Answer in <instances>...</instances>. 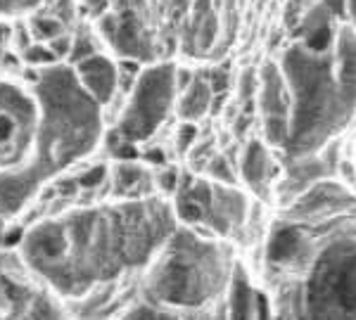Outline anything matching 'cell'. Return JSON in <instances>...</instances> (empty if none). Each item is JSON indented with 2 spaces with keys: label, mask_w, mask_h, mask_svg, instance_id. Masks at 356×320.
<instances>
[{
  "label": "cell",
  "mask_w": 356,
  "mask_h": 320,
  "mask_svg": "<svg viewBox=\"0 0 356 320\" xmlns=\"http://www.w3.org/2000/svg\"><path fill=\"white\" fill-rule=\"evenodd\" d=\"M174 230V211L162 199H119L33 223L19 239V259L48 292L81 301L147 268Z\"/></svg>",
  "instance_id": "1"
},
{
  "label": "cell",
  "mask_w": 356,
  "mask_h": 320,
  "mask_svg": "<svg viewBox=\"0 0 356 320\" xmlns=\"http://www.w3.org/2000/svg\"><path fill=\"white\" fill-rule=\"evenodd\" d=\"M41 105L36 150L24 169L0 174V216L13 221L45 183L83 159L102 135V107L79 83L69 62L45 67L31 83Z\"/></svg>",
  "instance_id": "2"
},
{
  "label": "cell",
  "mask_w": 356,
  "mask_h": 320,
  "mask_svg": "<svg viewBox=\"0 0 356 320\" xmlns=\"http://www.w3.org/2000/svg\"><path fill=\"white\" fill-rule=\"evenodd\" d=\"M221 249L191 230H176L147 264L143 294L145 301L166 316L204 306L221 289Z\"/></svg>",
  "instance_id": "3"
},
{
  "label": "cell",
  "mask_w": 356,
  "mask_h": 320,
  "mask_svg": "<svg viewBox=\"0 0 356 320\" xmlns=\"http://www.w3.org/2000/svg\"><path fill=\"white\" fill-rule=\"evenodd\" d=\"M178 88H181L178 71L171 62L147 65L131 85L129 100L119 114L114 130L136 145L150 140L159 126L164 124L169 110L174 107Z\"/></svg>",
  "instance_id": "4"
},
{
  "label": "cell",
  "mask_w": 356,
  "mask_h": 320,
  "mask_svg": "<svg viewBox=\"0 0 356 320\" xmlns=\"http://www.w3.org/2000/svg\"><path fill=\"white\" fill-rule=\"evenodd\" d=\"M41 105L31 83L0 81V174L24 169L33 157Z\"/></svg>",
  "instance_id": "5"
},
{
  "label": "cell",
  "mask_w": 356,
  "mask_h": 320,
  "mask_svg": "<svg viewBox=\"0 0 356 320\" xmlns=\"http://www.w3.org/2000/svg\"><path fill=\"white\" fill-rule=\"evenodd\" d=\"M307 304L316 316H356V244H337L316 264Z\"/></svg>",
  "instance_id": "6"
},
{
  "label": "cell",
  "mask_w": 356,
  "mask_h": 320,
  "mask_svg": "<svg viewBox=\"0 0 356 320\" xmlns=\"http://www.w3.org/2000/svg\"><path fill=\"white\" fill-rule=\"evenodd\" d=\"M72 67L86 93L100 107L110 105L119 90V69L112 62V57H107L105 53L97 50V53L83 57V60H79Z\"/></svg>",
  "instance_id": "7"
},
{
  "label": "cell",
  "mask_w": 356,
  "mask_h": 320,
  "mask_svg": "<svg viewBox=\"0 0 356 320\" xmlns=\"http://www.w3.org/2000/svg\"><path fill=\"white\" fill-rule=\"evenodd\" d=\"M114 187L112 195L119 199H134V197H147L145 195V183H150V174L140 167V164H131L129 159L126 162L117 164V171H114Z\"/></svg>",
  "instance_id": "8"
},
{
  "label": "cell",
  "mask_w": 356,
  "mask_h": 320,
  "mask_svg": "<svg viewBox=\"0 0 356 320\" xmlns=\"http://www.w3.org/2000/svg\"><path fill=\"white\" fill-rule=\"evenodd\" d=\"M207 105H209V85L204 81H193L191 85L183 88L181 102H178V114L183 119H197L200 114H204Z\"/></svg>",
  "instance_id": "9"
},
{
  "label": "cell",
  "mask_w": 356,
  "mask_h": 320,
  "mask_svg": "<svg viewBox=\"0 0 356 320\" xmlns=\"http://www.w3.org/2000/svg\"><path fill=\"white\" fill-rule=\"evenodd\" d=\"M29 26H31V33L36 41H53V38L62 36V33L67 31V22L60 19L57 15L48 12V15H36L29 19Z\"/></svg>",
  "instance_id": "10"
},
{
  "label": "cell",
  "mask_w": 356,
  "mask_h": 320,
  "mask_svg": "<svg viewBox=\"0 0 356 320\" xmlns=\"http://www.w3.org/2000/svg\"><path fill=\"white\" fill-rule=\"evenodd\" d=\"M19 55H22L24 67H31V69H45V67H53L60 62L57 55L50 50V45L43 41H33L31 45H26Z\"/></svg>",
  "instance_id": "11"
},
{
  "label": "cell",
  "mask_w": 356,
  "mask_h": 320,
  "mask_svg": "<svg viewBox=\"0 0 356 320\" xmlns=\"http://www.w3.org/2000/svg\"><path fill=\"white\" fill-rule=\"evenodd\" d=\"M245 174H247V178H250V183H254V187L266 180L268 159H266V154H264V150L259 145H252L250 157L245 159Z\"/></svg>",
  "instance_id": "12"
},
{
  "label": "cell",
  "mask_w": 356,
  "mask_h": 320,
  "mask_svg": "<svg viewBox=\"0 0 356 320\" xmlns=\"http://www.w3.org/2000/svg\"><path fill=\"white\" fill-rule=\"evenodd\" d=\"M107 178V169H105V164H97V167L93 169H88L86 174L79 176V187H83V190H93V187H100L102 183H105Z\"/></svg>",
  "instance_id": "13"
},
{
  "label": "cell",
  "mask_w": 356,
  "mask_h": 320,
  "mask_svg": "<svg viewBox=\"0 0 356 320\" xmlns=\"http://www.w3.org/2000/svg\"><path fill=\"white\" fill-rule=\"evenodd\" d=\"M13 48V24L0 19V57Z\"/></svg>",
  "instance_id": "14"
},
{
  "label": "cell",
  "mask_w": 356,
  "mask_h": 320,
  "mask_svg": "<svg viewBox=\"0 0 356 320\" xmlns=\"http://www.w3.org/2000/svg\"><path fill=\"white\" fill-rule=\"evenodd\" d=\"M0 316H10V308H8V301H5L3 289H0Z\"/></svg>",
  "instance_id": "15"
}]
</instances>
